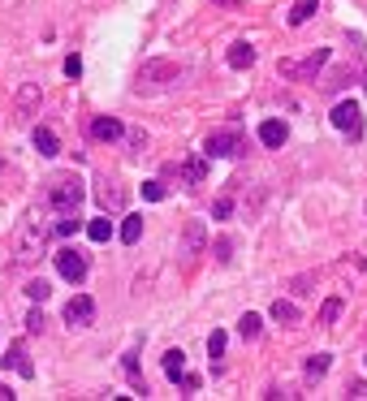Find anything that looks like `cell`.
<instances>
[{
  "instance_id": "30",
  "label": "cell",
  "mask_w": 367,
  "mask_h": 401,
  "mask_svg": "<svg viewBox=\"0 0 367 401\" xmlns=\"http://www.w3.org/2000/svg\"><path fill=\"white\" fill-rule=\"evenodd\" d=\"M143 199L160 203V199H165V186H160V182H143Z\"/></svg>"
},
{
  "instance_id": "1",
  "label": "cell",
  "mask_w": 367,
  "mask_h": 401,
  "mask_svg": "<svg viewBox=\"0 0 367 401\" xmlns=\"http://www.w3.org/2000/svg\"><path fill=\"white\" fill-rule=\"evenodd\" d=\"M182 65L178 61H143L138 74H134V91L138 95H156V91H169L173 83H182Z\"/></svg>"
},
{
  "instance_id": "34",
  "label": "cell",
  "mask_w": 367,
  "mask_h": 401,
  "mask_svg": "<svg viewBox=\"0 0 367 401\" xmlns=\"http://www.w3.org/2000/svg\"><path fill=\"white\" fill-rule=\"evenodd\" d=\"M350 397H367V380H359L355 389H350Z\"/></svg>"
},
{
  "instance_id": "33",
  "label": "cell",
  "mask_w": 367,
  "mask_h": 401,
  "mask_svg": "<svg viewBox=\"0 0 367 401\" xmlns=\"http://www.w3.org/2000/svg\"><path fill=\"white\" fill-rule=\"evenodd\" d=\"M65 74H70V78H78V74H83V61L70 56V61H65Z\"/></svg>"
},
{
  "instance_id": "8",
  "label": "cell",
  "mask_w": 367,
  "mask_h": 401,
  "mask_svg": "<svg viewBox=\"0 0 367 401\" xmlns=\"http://www.w3.org/2000/svg\"><path fill=\"white\" fill-rule=\"evenodd\" d=\"M328 61V47H315L307 61H281V78H302V74H315Z\"/></svg>"
},
{
  "instance_id": "29",
  "label": "cell",
  "mask_w": 367,
  "mask_h": 401,
  "mask_svg": "<svg viewBox=\"0 0 367 401\" xmlns=\"http://www.w3.org/2000/svg\"><path fill=\"white\" fill-rule=\"evenodd\" d=\"M18 104H22V112H30V108L39 104V91H35V87H22V95H18Z\"/></svg>"
},
{
  "instance_id": "23",
  "label": "cell",
  "mask_w": 367,
  "mask_h": 401,
  "mask_svg": "<svg viewBox=\"0 0 367 401\" xmlns=\"http://www.w3.org/2000/svg\"><path fill=\"white\" fill-rule=\"evenodd\" d=\"M302 371H307V380H324L328 376V354H311Z\"/></svg>"
},
{
  "instance_id": "26",
  "label": "cell",
  "mask_w": 367,
  "mask_h": 401,
  "mask_svg": "<svg viewBox=\"0 0 367 401\" xmlns=\"http://www.w3.org/2000/svg\"><path fill=\"white\" fill-rule=\"evenodd\" d=\"M337 315H342V298H328L324 307H320V324H324V328L337 324Z\"/></svg>"
},
{
  "instance_id": "13",
  "label": "cell",
  "mask_w": 367,
  "mask_h": 401,
  "mask_svg": "<svg viewBox=\"0 0 367 401\" xmlns=\"http://www.w3.org/2000/svg\"><path fill=\"white\" fill-rule=\"evenodd\" d=\"M260 332H264V319L255 311H247L242 319H238V336H242V341H260Z\"/></svg>"
},
{
  "instance_id": "17",
  "label": "cell",
  "mask_w": 367,
  "mask_h": 401,
  "mask_svg": "<svg viewBox=\"0 0 367 401\" xmlns=\"http://www.w3.org/2000/svg\"><path fill=\"white\" fill-rule=\"evenodd\" d=\"M165 376L169 380H182L186 376V354H182V349H169V354H165Z\"/></svg>"
},
{
  "instance_id": "35",
  "label": "cell",
  "mask_w": 367,
  "mask_h": 401,
  "mask_svg": "<svg viewBox=\"0 0 367 401\" xmlns=\"http://www.w3.org/2000/svg\"><path fill=\"white\" fill-rule=\"evenodd\" d=\"M13 393H9V384H0V401H9Z\"/></svg>"
},
{
  "instance_id": "11",
  "label": "cell",
  "mask_w": 367,
  "mask_h": 401,
  "mask_svg": "<svg viewBox=\"0 0 367 401\" xmlns=\"http://www.w3.org/2000/svg\"><path fill=\"white\" fill-rule=\"evenodd\" d=\"M285 138H290V125H285V121H264L260 125V142H264V147H281Z\"/></svg>"
},
{
  "instance_id": "31",
  "label": "cell",
  "mask_w": 367,
  "mask_h": 401,
  "mask_svg": "<svg viewBox=\"0 0 367 401\" xmlns=\"http://www.w3.org/2000/svg\"><path fill=\"white\" fill-rule=\"evenodd\" d=\"M229 212H233V203H229V199H216V203H212V216H216V220H225Z\"/></svg>"
},
{
  "instance_id": "5",
  "label": "cell",
  "mask_w": 367,
  "mask_h": 401,
  "mask_svg": "<svg viewBox=\"0 0 367 401\" xmlns=\"http://www.w3.org/2000/svg\"><path fill=\"white\" fill-rule=\"evenodd\" d=\"M333 125H337L342 134L359 138V134H363V108H359L355 100H342L337 108H333Z\"/></svg>"
},
{
  "instance_id": "19",
  "label": "cell",
  "mask_w": 367,
  "mask_h": 401,
  "mask_svg": "<svg viewBox=\"0 0 367 401\" xmlns=\"http://www.w3.org/2000/svg\"><path fill=\"white\" fill-rule=\"evenodd\" d=\"M35 151H39V155H56V151H61L56 134H52V130H35Z\"/></svg>"
},
{
  "instance_id": "7",
  "label": "cell",
  "mask_w": 367,
  "mask_h": 401,
  "mask_svg": "<svg viewBox=\"0 0 367 401\" xmlns=\"http://www.w3.org/2000/svg\"><path fill=\"white\" fill-rule=\"evenodd\" d=\"M52 259H56V272H61V277H65V281H83L87 277V254H78L74 246H61L56 254H52Z\"/></svg>"
},
{
  "instance_id": "27",
  "label": "cell",
  "mask_w": 367,
  "mask_h": 401,
  "mask_svg": "<svg viewBox=\"0 0 367 401\" xmlns=\"http://www.w3.org/2000/svg\"><path fill=\"white\" fill-rule=\"evenodd\" d=\"M48 294H52V285H48V281H30V285H26V298H30V302H43Z\"/></svg>"
},
{
  "instance_id": "20",
  "label": "cell",
  "mask_w": 367,
  "mask_h": 401,
  "mask_svg": "<svg viewBox=\"0 0 367 401\" xmlns=\"http://www.w3.org/2000/svg\"><path fill=\"white\" fill-rule=\"evenodd\" d=\"M138 237H143V216H125V224H121V242L134 246Z\"/></svg>"
},
{
  "instance_id": "2",
  "label": "cell",
  "mask_w": 367,
  "mask_h": 401,
  "mask_svg": "<svg viewBox=\"0 0 367 401\" xmlns=\"http://www.w3.org/2000/svg\"><path fill=\"white\" fill-rule=\"evenodd\" d=\"M87 199V186L74 177V173H65V177H52L48 182V203L56 207V212H78Z\"/></svg>"
},
{
  "instance_id": "24",
  "label": "cell",
  "mask_w": 367,
  "mask_h": 401,
  "mask_svg": "<svg viewBox=\"0 0 367 401\" xmlns=\"http://www.w3.org/2000/svg\"><path fill=\"white\" fill-rule=\"evenodd\" d=\"M182 177H186L190 186H199V182L207 177V164H203V160H186V164H182Z\"/></svg>"
},
{
  "instance_id": "6",
  "label": "cell",
  "mask_w": 367,
  "mask_h": 401,
  "mask_svg": "<svg viewBox=\"0 0 367 401\" xmlns=\"http://www.w3.org/2000/svg\"><path fill=\"white\" fill-rule=\"evenodd\" d=\"M65 324H70V328L95 324V298H91V294H74V298L65 302Z\"/></svg>"
},
{
  "instance_id": "14",
  "label": "cell",
  "mask_w": 367,
  "mask_h": 401,
  "mask_svg": "<svg viewBox=\"0 0 367 401\" xmlns=\"http://www.w3.org/2000/svg\"><path fill=\"white\" fill-rule=\"evenodd\" d=\"M315 13H320V0H294V9H290V26L311 22Z\"/></svg>"
},
{
  "instance_id": "10",
  "label": "cell",
  "mask_w": 367,
  "mask_h": 401,
  "mask_svg": "<svg viewBox=\"0 0 367 401\" xmlns=\"http://www.w3.org/2000/svg\"><path fill=\"white\" fill-rule=\"evenodd\" d=\"M229 69H251L255 65V47L247 43V39H238V43H229Z\"/></svg>"
},
{
  "instance_id": "21",
  "label": "cell",
  "mask_w": 367,
  "mask_h": 401,
  "mask_svg": "<svg viewBox=\"0 0 367 401\" xmlns=\"http://www.w3.org/2000/svg\"><path fill=\"white\" fill-rule=\"evenodd\" d=\"M78 229H83V220H78L74 212H61V220L52 224V233H56V237H70V233H78Z\"/></svg>"
},
{
  "instance_id": "25",
  "label": "cell",
  "mask_w": 367,
  "mask_h": 401,
  "mask_svg": "<svg viewBox=\"0 0 367 401\" xmlns=\"http://www.w3.org/2000/svg\"><path fill=\"white\" fill-rule=\"evenodd\" d=\"M225 345H229V336L220 332V328H212V336H207V354H212V358H225Z\"/></svg>"
},
{
  "instance_id": "18",
  "label": "cell",
  "mask_w": 367,
  "mask_h": 401,
  "mask_svg": "<svg viewBox=\"0 0 367 401\" xmlns=\"http://www.w3.org/2000/svg\"><path fill=\"white\" fill-rule=\"evenodd\" d=\"M5 362H9V367H13V371H18V376H26V380H30V376H35V367H30V362H26V349H22V345H13Z\"/></svg>"
},
{
  "instance_id": "28",
  "label": "cell",
  "mask_w": 367,
  "mask_h": 401,
  "mask_svg": "<svg viewBox=\"0 0 367 401\" xmlns=\"http://www.w3.org/2000/svg\"><path fill=\"white\" fill-rule=\"evenodd\" d=\"M212 250H216V263H229L233 259V242H229V237H216Z\"/></svg>"
},
{
  "instance_id": "4",
  "label": "cell",
  "mask_w": 367,
  "mask_h": 401,
  "mask_svg": "<svg viewBox=\"0 0 367 401\" xmlns=\"http://www.w3.org/2000/svg\"><path fill=\"white\" fill-rule=\"evenodd\" d=\"M203 151L207 155H216V160H233V155H242L247 151V142H242V130H212L203 138Z\"/></svg>"
},
{
  "instance_id": "3",
  "label": "cell",
  "mask_w": 367,
  "mask_h": 401,
  "mask_svg": "<svg viewBox=\"0 0 367 401\" xmlns=\"http://www.w3.org/2000/svg\"><path fill=\"white\" fill-rule=\"evenodd\" d=\"M43 242H48V229L39 224V216H26V224L18 229V246H13L18 254H13V259H18V263H35L43 254Z\"/></svg>"
},
{
  "instance_id": "9",
  "label": "cell",
  "mask_w": 367,
  "mask_h": 401,
  "mask_svg": "<svg viewBox=\"0 0 367 401\" xmlns=\"http://www.w3.org/2000/svg\"><path fill=\"white\" fill-rule=\"evenodd\" d=\"M121 134H125V125H121L117 117H95V121H91V138H95V142H117Z\"/></svg>"
},
{
  "instance_id": "32",
  "label": "cell",
  "mask_w": 367,
  "mask_h": 401,
  "mask_svg": "<svg viewBox=\"0 0 367 401\" xmlns=\"http://www.w3.org/2000/svg\"><path fill=\"white\" fill-rule=\"evenodd\" d=\"M43 324H48L43 311H30V315H26V328H30V332H43Z\"/></svg>"
},
{
  "instance_id": "15",
  "label": "cell",
  "mask_w": 367,
  "mask_h": 401,
  "mask_svg": "<svg viewBox=\"0 0 367 401\" xmlns=\"http://www.w3.org/2000/svg\"><path fill=\"white\" fill-rule=\"evenodd\" d=\"M203 242H207L203 224H199V220H190V224H186V254H199V250H203Z\"/></svg>"
},
{
  "instance_id": "22",
  "label": "cell",
  "mask_w": 367,
  "mask_h": 401,
  "mask_svg": "<svg viewBox=\"0 0 367 401\" xmlns=\"http://www.w3.org/2000/svg\"><path fill=\"white\" fill-rule=\"evenodd\" d=\"M87 237H91V242H108V237H113V220H91L87 224Z\"/></svg>"
},
{
  "instance_id": "16",
  "label": "cell",
  "mask_w": 367,
  "mask_h": 401,
  "mask_svg": "<svg viewBox=\"0 0 367 401\" xmlns=\"http://www.w3.org/2000/svg\"><path fill=\"white\" fill-rule=\"evenodd\" d=\"M268 315H273L277 324H298V307H294V302H285V298H277V302H273V311H268Z\"/></svg>"
},
{
  "instance_id": "12",
  "label": "cell",
  "mask_w": 367,
  "mask_h": 401,
  "mask_svg": "<svg viewBox=\"0 0 367 401\" xmlns=\"http://www.w3.org/2000/svg\"><path fill=\"white\" fill-rule=\"evenodd\" d=\"M95 195H100V203L108 207V212H121V207H125V190H121L117 182H100V190H95Z\"/></svg>"
},
{
  "instance_id": "36",
  "label": "cell",
  "mask_w": 367,
  "mask_h": 401,
  "mask_svg": "<svg viewBox=\"0 0 367 401\" xmlns=\"http://www.w3.org/2000/svg\"><path fill=\"white\" fill-rule=\"evenodd\" d=\"M216 5H229V9H238V5H242V0H216Z\"/></svg>"
}]
</instances>
